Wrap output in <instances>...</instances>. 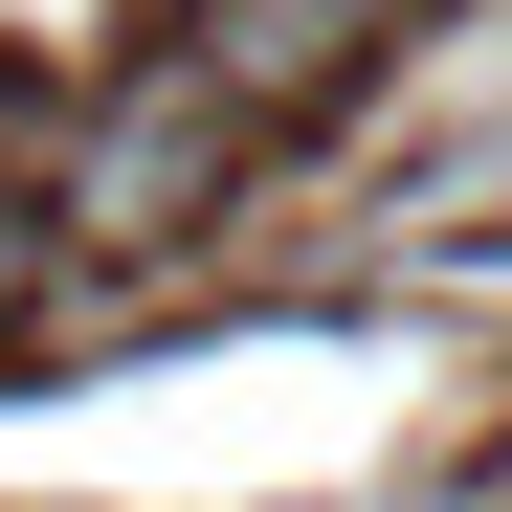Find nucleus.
<instances>
[{
    "label": "nucleus",
    "instance_id": "f03ea898",
    "mask_svg": "<svg viewBox=\"0 0 512 512\" xmlns=\"http://www.w3.org/2000/svg\"><path fill=\"white\" fill-rule=\"evenodd\" d=\"M201 179H223V112L179 90V67H134V90H112L90 134H67V201H45V223H112V245H156Z\"/></svg>",
    "mask_w": 512,
    "mask_h": 512
},
{
    "label": "nucleus",
    "instance_id": "7ed1b4c3",
    "mask_svg": "<svg viewBox=\"0 0 512 512\" xmlns=\"http://www.w3.org/2000/svg\"><path fill=\"white\" fill-rule=\"evenodd\" d=\"M23 290H45V201L0 179V334H23Z\"/></svg>",
    "mask_w": 512,
    "mask_h": 512
},
{
    "label": "nucleus",
    "instance_id": "f257e3e1",
    "mask_svg": "<svg viewBox=\"0 0 512 512\" xmlns=\"http://www.w3.org/2000/svg\"><path fill=\"white\" fill-rule=\"evenodd\" d=\"M379 45V0H179V90L201 112H334Z\"/></svg>",
    "mask_w": 512,
    "mask_h": 512
}]
</instances>
